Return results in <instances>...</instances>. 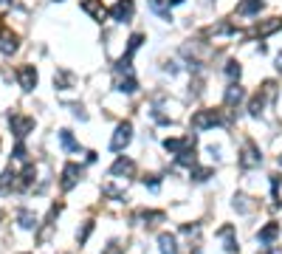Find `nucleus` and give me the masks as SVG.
I'll use <instances>...</instances> for the list:
<instances>
[{"label": "nucleus", "mask_w": 282, "mask_h": 254, "mask_svg": "<svg viewBox=\"0 0 282 254\" xmlns=\"http://www.w3.org/2000/svg\"><path fill=\"white\" fill-rule=\"evenodd\" d=\"M214 124H220V116L214 113V110H203L192 119V127L195 130H206V127H214Z\"/></svg>", "instance_id": "obj_1"}, {"label": "nucleus", "mask_w": 282, "mask_h": 254, "mask_svg": "<svg viewBox=\"0 0 282 254\" xmlns=\"http://www.w3.org/2000/svg\"><path fill=\"white\" fill-rule=\"evenodd\" d=\"M9 124H11V133L23 139L31 127H34V119H28V116H9Z\"/></svg>", "instance_id": "obj_2"}, {"label": "nucleus", "mask_w": 282, "mask_h": 254, "mask_svg": "<svg viewBox=\"0 0 282 254\" xmlns=\"http://www.w3.org/2000/svg\"><path fill=\"white\" fill-rule=\"evenodd\" d=\"M130 139H133V127L124 122V124H119V130H116L113 141H110V147H113V150H124L127 144H130Z\"/></svg>", "instance_id": "obj_3"}, {"label": "nucleus", "mask_w": 282, "mask_h": 254, "mask_svg": "<svg viewBox=\"0 0 282 254\" xmlns=\"http://www.w3.org/2000/svg\"><path fill=\"white\" fill-rule=\"evenodd\" d=\"M82 169L76 164H65V169H62V189L68 192V189H73L76 186V181H79Z\"/></svg>", "instance_id": "obj_4"}, {"label": "nucleus", "mask_w": 282, "mask_h": 254, "mask_svg": "<svg viewBox=\"0 0 282 254\" xmlns=\"http://www.w3.org/2000/svg\"><path fill=\"white\" fill-rule=\"evenodd\" d=\"M17 79H20V88H23V90H34V85H37L34 65H23V68L17 71Z\"/></svg>", "instance_id": "obj_5"}, {"label": "nucleus", "mask_w": 282, "mask_h": 254, "mask_svg": "<svg viewBox=\"0 0 282 254\" xmlns=\"http://www.w3.org/2000/svg\"><path fill=\"white\" fill-rule=\"evenodd\" d=\"M110 17L119 20V23H127L133 17V0H119L113 9H110Z\"/></svg>", "instance_id": "obj_6"}, {"label": "nucleus", "mask_w": 282, "mask_h": 254, "mask_svg": "<svg viewBox=\"0 0 282 254\" xmlns=\"http://www.w3.org/2000/svg\"><path fill=\"white\" fill-rule=\"evenodd\" d=\"M0 51H3V54L17 51V37L9 34V31H3V34H0Z\"/></svg>", "instance_id": "obj_7"}, {"label": "nucleus", "mask_w": 282, "mask_h": 254, "mask_svg": "<svg viewBox=\"0 0 282 254\" xmlns=\"http://www.w3.org/2000/svg\"><path fill=\"white\" fill-rule=\"evenodd\" d=\"M133 169H136V167H133V161H127V158H119L110 172H113V175H133Z\"/></svg>", "instance_id": "obj_8"}, {"label": "nucleus", "mask_w": 282, "mask_h": 254, "mask_svg": "<svg viewBox=\"0 0 282 254\" xmlns=\"http://www.w3.org/2000/svg\"><path fill=\"white\" fill-rule=\"evenodd\" d=\"M17 220H20V226H23V229H37V215H34V212L20 209L17 212Z\"/></svg>", "instance_id": "obj_9"}, {"label": "nucleus", "mask_w": 282, "mask_h": 254, "mask_svg": "<svg viewBox=\"0 0 282 254\" xmlns=\"http://www.w3.org/2000/svg\"><path fill=\"white\" fill-rule=\"evenodd\" d=\"M260 9H263V0H243L237 6V14H254Z\"/></svg>", "instance_id": "obj_10"}, {"label": "nucleus", "mask_w": 282, "mask_h": 254, "mask_svg": "<svg viewBox=\"0 0 282 254\" xmlns=\"http://www.w3.org/2000/svg\"><path fill=\"white\" fill-rule=\"evenodd\" d=\"M158 243H161V254H178V246H175V237L172 235H161Z\"/></svg>", "instance_id": "obj_11"}, {"label": "nucleus", "mask_w": 282, "mask_h": 254, "mask_svg": "<svg viewBox=\"0 0 282 254\" xmlns=\"http://www.w3.org/2000/svg\"><path fill=\"white\" fill-rule=\"evenodd\" d=\"M240 164H243V167L260 164V156H257V150H254V144H246V153H243V158H240Z\"/></svg>", "instance_id": "obj_12"}, {"label": "nucleus", "mask_w": 282, "mask_h": 254, "mask_svg": "<svg viewBox=\"0 0 282 254\" xmlns=\"http://www.w3.org/2000/svg\"><path fill=\"white\" fill-rule=\"evenodd\" d=\"M243 96H246V93H243V88H240V85H231V88L226 90V105H237Z\"/></svg>", "instance_id": "obj_13"}, {"label": "nucleus", "mask_w": 282, "mask_h": 254, "mask_svg": "<svg viewBox=\"0 0 282 254\" xmlns=\"http://www.w3.org/2000/svg\"><path fill=\"white\" fill-rule=\"evenodd\" d=\"M60 141L65 150H79V144L73 141V136H70V130H60Z\"/></svg>", "instance_id": "obj_14"}, {"label": "nucleus", "mask_w": 282, "mask_h": 254, "mask_svg": "<svg viewBox=\"0 0 282 254\" xmlns=\"http://www.w3.org/2000/svg\"><path fill=\"white\" fill-rule=\"evenodd\" d=\"M277 232H280V226H277V223H268V226L260 232V240H263V243H268V240H274V237H277Z\"/></svg>", "instance_id": "obj_15"}, {"label": "nucleus", "mask_w": 282, "mask_h": 254, "mask_svg": "<svg viewBox=\"0 0 282 254\" xmlns=\"http://www.w3.org/2000/svg\"><path fill=\"white\" fill-rule=\"evenodd\" d=\"M14 169H3V175H0V189H9L11 184H14Z\"/></svg>", "instance_id": "obj_16"}, {"label": "nucleus", "mask_w": 282, "mask_h": 254, "mask_svg": "<svg viewBox=\"0 0 282 254\" xmlns=\"http://www.w3.org/2000/svg\"><path fill=\"white\" fill-rule=\"evenodd\" d=\"M150 9L155 11V14H161L164 20H169V9L164 6V3H161V0H150Z\"/></svg>", "instance_id": "obj_17"}, {"label": "nucleus", "mask_w": 282, "mask_h": 254, "mask_svg": "<svg viewBox=\"0 0 282 254\" xmlns=\"http://www.w3.org/2000/svg\"><path fill=\"white\" fill-rule=\"evenodd\" d=\"M34 175H37V169H34L31 164H28L26 169H23V181H20V186H28L31 181H34Z\"/></svg>", "instance_id": "obj_18"}, {"label": "nucleus", "mask_w": 282, "mask_h": 254, "mask_svg": "<svg viewBox=\"0 0 282 254\" xmlns=\"http://www.w3.org/2000/svg\"><path fill=\"white\" fill-rule=\"evenodd\" d=\"M136 88H139V85H136V79L133 77H127L124 82H119V90H122V93H133Z\"/></svg>", "instance_id": "obj_19"}, {"label": "nucleus", "mask_w": 282, "mask_h": 254, "mask_svg": "<svg viewBox=\"0 0 282 254\" xmlns=\"http://www.w3.org/2000/svg\"><path fill=\"white\" fill-rule=\"evenodd\" d=\"M209 175H212L209 169H195V172H192V178H195V181H206Z\"/></svg>", "instance_id": "obj_20"}, {"label": "nucleus", "mask_w": 282, "mask_h": 254, "mask_svg": "<svg viewBox=\"0 0 282 254\" xmlns=\"http://www.w3.org/2000/svg\"><path fill=\"white\" fill-rule=\"evenodd\" d=\"M11 156L17 158V161H26V147H23V144H17V147H14V153H11Z\"/></svg>", "instance_id": "obj_21"}, {"label": "nucleus", "mask_w": 282, "mask_h": 254, "mask_svg": "<svg viewBox=\"0 0 282 254\" xmlns=\"http://www.w3.org/2000/svg\"><path fill=\"white\" fill-rule=\"evenodd\" d=\"M226 74H229L231 79H234V77H240V65H237V62H229V68H226Z\"/></svg>", "instance_id": "obj_22"}, {"label": "nucleus", "mask_w": 282, "mask_h": 254, "mask_svg": "<svg viewBox=\"0 0 282 254\" xmlns=\"http://www.w3.org/2000/svg\"><path fill=\"white\" fill-rule=\"evenodd\" d=\"M277 68H282V54H280V57H277Z\"/></svg>", "instance_id": "obj_23"}, {"label": "nucleus", "mask_w": 282, "mask_h": 254, "mask_svg": "<svg viewBox=\"0 0 282 254\" xmlns=\"http://www.w3.org/2000/svg\"><path fill=\"white\" fill-rule=\"evenodd\" d=\"M9 3H11V0H0V6H9Z\"/></svg>", "instance_id": "obj_24"}]
</instances>
